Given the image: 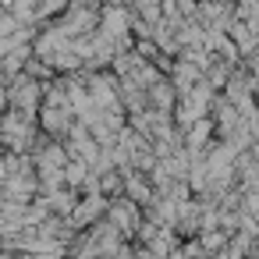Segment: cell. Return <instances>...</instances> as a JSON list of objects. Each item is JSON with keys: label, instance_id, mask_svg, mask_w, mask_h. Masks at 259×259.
I'll use <instances>...</instances> for the list:
<instances>
[{"label": "cell", "instance_id": "obj_1", "mask_svg": "<svg viewBox=\"0 0 259 259\" xmlns=\"http://www.w3.org/2000/svg\"><path fill=\"white\" fill-rule=\"evenodd\" d=\"M206 135H209V124H195V128H192V139H188V146H192V149H199V146L206 142Z\"/></svg>", "mask_w": 259, "mask_h": 259}]
</instances>
